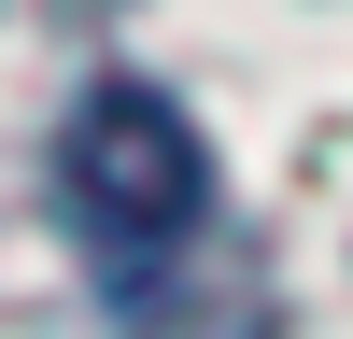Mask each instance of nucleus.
Masks as SVG:
<instances>
[{
	"instance_id": "f257e3e1",
	"label": "nucleus",
	"mask_w": 353,
	"mask_h": 339,
	"mask_svg": "<svg viewBox=\"0 0 353 339\" xmlns=\"http://www.w3.org/2000/svg\"><path fill=\"white\" fill-rule=\"evenodd\" d=\"M57 198H71L85 254H99L113 282H141V269H170V254L212 226V141H198V113L170 99V85L99 71L71 99V127H57Z\"/></svg>"
}]
</instances>
